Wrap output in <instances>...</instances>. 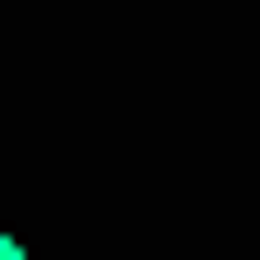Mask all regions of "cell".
Returning a JSON list of instances; mask_svg holds the SVG:
<instances>
[{"mask_svg": "<svg viewBox=\"0 0 260 260\" xmlns=\"http://www.w3.org/2000/svg\"><path fill=\"white\" fill-rule=\"evenodd\" d=\"M0 260H36V248H24V237H12V225H0Z\"/></svg>", "mask_w": 260, "mask_h": 260, "instance_id": "obj_1", "label": "cell"}]
</instances>
